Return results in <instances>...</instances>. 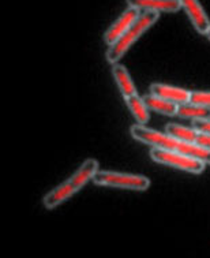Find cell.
I'll return each instance as SVG.
<instances>
[{
    "instance_id": "obj_1",
    "label": "cell",
    "mask_w": 210,
    "mask_h": 258,
    "mask_svg": "<svg viewBox=\"0 0 210 258\" xmlns=\"http://www.w3.org/2000/svg\"><path fill=\"white\" fill-rule=\"evenodd\" d=\"M131 137L138 142H142L145 145L152 148H159V149L173 150V152H180L183 155H187L192 159L201 160L206 165H210V150L202 148L198 144L191 142L179 141L173 138L167 133L157 132L149 127L142 126V124H132L130 127Z\"/></svg>"
},
{
    "instance_id": "obj_2",
    "label": "cell",
    "mask_w": 210,
    "mask_h": 258,
    "mask_svg": "<svg viewBox=\"0 0 210 258\" xmlns=\"http://www.w3.org/2000/svg\"><path fill=\"white\" fill-rule=\"evenodd\" d=\"M98 171V161L96 159H88L85 160L81 164V167L74 174L71 175L70 178L61 182L57 187L52 188L51 191L47 192L44 198H42V205L47 211H53L56 209L59 205L67 200H70L75 192H78L81 188L84 187L85 184L93 180L94 175L97 174Z\"/></svg>"
},
{
    "instance_id": "obj_3",
    "label": "cell",
    "mask_w": 210,
    "mask_h": 258,
    "mask_svg": "<svg viewBox=\"0 0 210 258\" xmlns=\"http://www.w3.org/2000/svg\"><path fill=\"white\" fill-rule=\"evenodd\" d=\"M160 18V14L157 13H141L139 17L132 24L126 33L123 34L117 41H115L112 45H109L105 52V59L109 64L119 63L120 59L126 55L138 40H139L145 32H148Z\"/></svg>"
},
{
    "instance_id": "obj_4",
    "label": "cell",
    "mask_w": 210,
    "mask_h": 258,
    "mask_svg": "<svg viewBox=\"0 0 210 258\" xmlns=\"http://www.w3.org/2000/svg\"><path fill=\"white\" fill-rule=\"evenodd\" d=\"M93 183L103 187L123 188L132 191H146L150 187V179L138 174H126L116 171H100L94 175Z\"/></svg>"
},
{
    "instance_id": "obj_5",
    "label": "cell",
    "mask_w": 210,
    "mask_h": 258,
    "mask_svg": "<svg viewBox=\"0 0 210 258\" xmlns=\"http://www.w3.org/2000/svg\"><path fill=\"white\" fill-rule=\"evenodd\" d=\"M150 159L159 163V164L167 165L171 168L180 169L184 172L190 174H201L205 169V163L201 160L192 159L190 156L183 155L180 152H173V150L159 149V148H152L150 150Z\"/></svg>"
},
{
    "instance_id": "obj_6",
    "label": "cell",
    "mask_w": 210,
    "mask_h": 258,
    "mask_svg": "<svg viewBox=\"0 0 210 258\" xmlns=\"http://www.w3.org/2000/svg\"><path fill=\"white\" fill-rule=\"evenodd\" d=\"M141 11L132 7H127L115 21H113L111 26L105 30V33L103 36L104 42L107 44L108 47L112 45L113 42L117 41L119 38L126 33L127 30L132 26V24L135 22L136 18L139 17Z\"/></svg>"
},
{
    "instance_id": "obj_7",
    "label": "cell",
    "mask_w": 210,
    "mask_h": 258,
    "mask_svg": "<svg viewBox=\"0 0 210 258\" xmlns=\"http://www.w3.org/2000/svg\"><path fill=\"white\" fill-rule=\"evenodd\" d=\"M180 9L184 10L190 22L196 30V33L206 36L210 30V19L199 0H179Z\"/></svg>"
},
{
    "instance_id": "obj_8",
    "label": "cell",
    "mask_w": 210,
    "mask_h": 258,
    "mask_svg": "<svg viewBox=\"0 0 210 258\" xmlns=\"http://www.w3.org/2000/svg\"><path fill=\"white\" fill-rule=\"evenodd\" d=\"M127 7L136 9L141 13H165L173 14L180 10L179 0H126Z\"/></svg>"
},
{
    "instance_id": "obj_9",
    "label": "cell",
    "mask_w": 210,
    "mask_h": 258,
    "mask_svg": "<svg viewBox=\"0 0 210 258\" xmlns=\"http://www.w3.org/2000/svg\"><path fill=\"white\" fill-rule=\"evenodd\" d=\"M150 94H154L157 97H161L164 100H168L175 104H184L190 103V96H191V90H187L184 88H179V86H173L168 84H160V82H154L149 86Z\"/></svg>"
},
{
    "instance_id": "obj_10",
    "label": "cell",
    "mask_w": 210,
    "mask_h": 258,
    "mask_svg": "<svg viewBox=\"0 0 210 258\" xmlns=\"http://www.w3.org/2000/svg\"><path fill=\"white\" fill-rule=\"evenodd\" d=\"M111 74H112L113 81H115L120 94L123 96V99L126 100L127 97L136 94L135 84L131 78L128 70L123 64H120V63L111 64Z\"/></svg>"
},
{
    "instance_id": "obj_11",
    "label": "cell",
    "mask_w": 210,
    "mask_h": 258,
    "mask_svg": "<svg viewBox=\"0 0 210 258\" xmlns=\"http://www.w3.org/2000/svg\"><path fill=\"white\" fill-rule=\"evenodd\" d=\"M142 99L145 101L149 111H153L160 115H165V116H176V113H178V104L172 103V101L157 97L154 94H146Z\"/></svg>"
},
{
    "instance_id": "obj_12",
    "label": "cell",
    "mask_w": 210,
    "mask_h": 258,
    "mask_svg": "<svg viewBox=\"0 0 210 258\" xmlns=\"http://www.w3.org/2000/svg\"><path fill=\"white\" fill-rule=\"evenodd\" d=\"M124 101H126L127 108H128V111L131 112V115H132L134 119L136 120V124L146 126V123L149 122L150 119V113L148 107H146L145 101H144V99L139 97L138 93H136L134 94V96L127 97Z\"/></svg>"
},
{
    "instance_id": "obj_13",
    "label": "cell",
    "mask_w": 210,
    "mask_h": 258,
    "mask_svg": "<svg viewBox=\"0 0 210 258\" xmlns=\"http://www.w3.org/2000/svg\"><path fill=\"white\" fill-rule=\"evenodd\" d=\"M176 116L183 117V119H191V120H209L210 108L192 103L179 104Z\"/></svg>"
},
{
    "instance_id": "obj_14",
    "label": "cell",
    "mask_w": 210,
    "mask_h": 258,
    "mask_svg": "<svg viewBox=\"0 0 210 258\" xmlns=\"http://www.w3.org/2000/svg\"><path fill=\"white\" fill-rule=\"evenodd\" d=\"M165 133L173 137V138L179 140V141L191 142V144H195L198 134H199L194 127H186L182 126V124H178V123L165 124Z\"/></svg>"
},
{
    "instance_id": "obj_15",
    "label": "cell",
    "mask_w": 210,
    "mask_h": 258,
    "mask_svg": "<svg viewBox=\"0 0 210 258\" xmlns=\"http://www.w3.org/2000/svg\"><path fill=\"white\" fill-rule=\"evenodd\" d=\"M190 103L210 108V92H206V90H191Z\"/></svg>"
},
{
    "instance_id": "obj_16",
    "label": "cell",
    "mask_w": 210,
    "mask_h": 258,
    "mask_svg": "<svg viewBox=\"0 0 210 258\" xmlns=\"http://www.w3.org/2000/svg\"><path fill=\"white\" fill-rule=\"evenodd\" d=\"M192 127L198 133L210 134V119L209 120H192Z\"/></svg>"
},
{
    "instance_id": "obj_17",
    "label": "cell",
    "mask_w": 210,
    "mask_h": 258,
    "mask_svg": "<svg viewBox=\"0 0 210 258\" xmlns=\"http://www.w3.org/2000/svg\"><path fill=\"white\" fill-rule=\"evenodd\" d=\"M199 146L205 148V149L210 150V134H205V133H199L198 134V138H196V142Z\"/></svg>"
},
{
    "instance_id": "obj_18",
    "label": "cell",
    "mask_w": 210,
    "mask_h": 258,
    "mask_svg": "<svg viewBox=\"0 0 210 258\" xmlns=\"http://www.w3.org/2000/svg\"><path fill=\"white\" fill-rule=\"evenodd\" d=\"M206 37H207V40H209V41H210V30H209V32H207V34H206Z\"/></svg>"
}]
</instances>
